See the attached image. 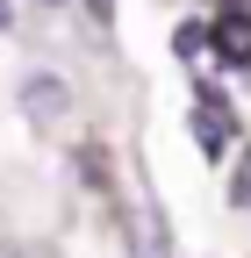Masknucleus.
Returning a JSON list of instances; mask_svg holds the SVG:
<instances>
[{"instance_id": "f257e3e1", "label": "nucleus", "mask_w": 251, "mask_h": 258, "mask_svg": "<svg viewBox=\"0 0 251 258\" xmlns=\"http://www.w3.org/2000/svg\"><path fill=\"white\" fill-rule=\"evenodd\" d=\"M22 108L36 115V122H57V115L72 108V93H65L57 72H29V79H22Z\"/></svg>"}, {"instance_id": "f03ea898", "label": "nucleus", "mask_w": 251, "mask_h": 258, "mask_svg": "<svg viewBox=\"0 0 251 258\" xmlns=\"http://www.w3.org/2000/svg\"><path fill=\"white\" fill-rule=\"evenodd\" d=\"M208 36H215V50H223L230 64H251V15H244V8H230Z\"/></svg>"}, {"instance_id": "7ed1b4c3", "label": "nucleus", "mask_w": 251, "mask_h": 258, "mask_svg": "<svg viewBox=\"0 0 251 258\" xmlns=\"http://www.w3.org/2000/svg\"><path fill=\"white\" fill-rule=\"evenodd\" d=\"M172 50H179V57H201V50H208V29L179 22V29H172Z\"/></svg>"}, {"instance_id": "20e7f679", "label": "nucleus", "mask_w": 251, "mask_h": 258, "mask_svg": "<svg viewBox=\"0 0 251 258\" xmlns=\"http://www.w3.org/2000/svg\"><path fill=\"white\" fill-rule=\"evenodd\" d=\"M230 201L251 208V158H237V186H230Z\"/></svg>"}, {"instance_id": "39448f33", "label": "nucleus", "mask_w": 251, "mask_h": 258, "mask_svg": "<svg viewBox=\"0 0 251 258\" xmlns=\"http://www.w3.org/2000/svg\"><path fill=\"white\" fill-rule=\"evenodd\" d=\"M86 15H93V22L108 29V22H115V0H86Z\"/></svg>"}, {"instance_id": "423d86ee", "label": "nucleus", "mask_w": 251, "mask_h": 258, "mask_svg": "<svg viewBox=\"0 0 251 258\" xmlns=\"http://www.w3.org/2000/svg\"><path fill=\"white\" fill-rule=\"evenodd\" d=\"M8 29H15V0H0V36H8Z\"/></svg>"}, {"instance_id": "0eeeda50", "label": "nucleus", "mask_w": 251, "mask_h": 258, "mask_svg": "<svg viewBox=\"0 0 251 258\" xmlns=\"http://www.w3.org/2000/svg\"><path fill=\"white\" fill-rule=\"evenodd\" d=\"M36 8H65V0H36Z\"/></svg>"}]
</instances>
